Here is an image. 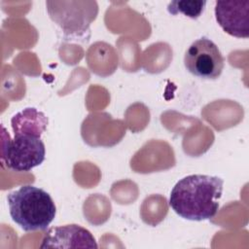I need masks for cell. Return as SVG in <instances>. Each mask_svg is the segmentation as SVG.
Listing matches in <instances>:
<instances>
[{
    "label": "cell",
    "mask_w": 249,
    "mask_h": 249,
    "mask_svg": "<svg viewBox=\"0 0 249 249\" xmlns=\"http://www.w3.org/2000/svg\"><path fill=\"white\" fill-rule=\"evenodd\" d=\"M224 180L218 176L192 174L171 190L169 205L180 217L191 221L213 218L219 209Z\"/></svg>",
    "instance_id": "obj_1"
},
{
    "label": "cell",
    "mask_w": 249,
    "mask_h": 249,
    "mask_svg": "<svg viewBox=\"0 0 249 249\" xmlns=\"http://www.w3.org/2000/svg\"><path fill=\"white\" fill-rule=\"evenodd\" d=\"M7 201L12 220L25 231L46 230L56 213L50 194L32 185L9 193Z\"/></svg>",
    "instance_id": "obj_2"
},
{
    "label": "cell",
    "mask_w": 249,
    "mask_h": 249,
    "mask_svg": "<svg viewBox=\"0 0 249 249\" xmlns=\"http://www.w3.org/2000/svg\"><path fill=\"white\" fill-rule=\"evenodd\" d=\"M46 156V147L40 136L18 133L11 139L3 136L1 160L5 165L15 171H29L40 165Z\"/></svg>",
    "instance_id": "obj_3"
},
{
    "label": "cell",
    "mask_w": 249,
    "mask_h": 249,
    "mask_svg": "<svg viewBox=\"0 0 249 249\" xmlns=\"http://www.w3.org/2000/svg\"><path fill=\"white\" fill-rule=\"evenodd\" d=\"M46 5L51 18L70 36L85 34L98 12L92 1H49Z\"/></svg>",
    "instance_id": "obj_4"
},
{
    "label": "cell",
    "mask_w": 249,
    "mask_h": 249,
    "mask_svg": "<svg viewBox=\"0 0 249 249\" xmlns=\"http://www.w3.org/2000/svg\"><path fill=\"white\" fill-rule=\"evenodd\" d=\"M184 65L191 74L196 77L214 80L222 74L225 59L213 41L201 37L186 51Z\"/></svg>",
    "instance_id": "obj_5"
},
{
    "label": "cell",
    "mask_w": 249,
    "mask_h": 249,
    "mask_svg": "<svg viewBox=\"0 0 249 249\" xmlns=\"http://www.w3.org/2000/svg\"><path fill=\"white\" fill-rule=\"evenodd\" d=\"M215 18L223 30L236 38L249 37V1H216Z\"/></svg>",
    "instance_id": "obj_6"
},
{
    "label": "cell",
    "mask_w": 249,
    "mask_h": 249,
    "mask_svg": "<svg viewBox=\"0 0 249 249\" xmlns=\"http://www.w3.org/2000/svg\"><path fill=\"white\" fill-rule=\"evenodd\" d=\"M41 248H97L91 232L75 224L51 228L46 232Z\"/></svg>",
    "instance_id": "obj_7"
},
{
    "label": "cell",
    "mask_w": 249,
    "mask_h": 249,
    "mask_svg": "<svg viewBox=\"0 0 249 249\" xmlns=\"http://www.w3.org/2000/svg\"><path fill=\"white\" fill-rule=\"evenodd\" d=\"M11 123L15 134L25 133L41 137L47 128L48 118L36 108L28 107L16 114Z\"/></svg>",
    "instance_id": "obj_8"
},
{
    "label": "cell",
    "mask_w": 249,
    "mask_h": 249,
    "mask_svg": "<svg viewBox=\"0 0 249 249\" xmlns=\"http://www.w3.org/2000/svg\"><path fill=\"white\" fill-rule=\"evenodd\" d=\"M205 5H206V1H201V0L171 1L167 6V10L173 16H176L178 14H183L184 16L189 17L191 18H197L202 14Z\"/></svg>",
    "instance_id": "obj_9"
}]
</instances>
